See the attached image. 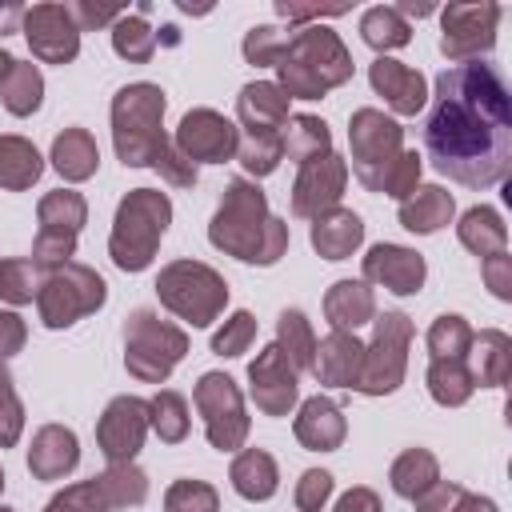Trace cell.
Masks as SVG:
<instances>
[{"mask_svg": "<svg viewBox=\"0 0 512 512\" xmlns=\"http://www.w3.org/2000/svg\"><path fill=\"white\" fill-rule=\"evenodd\" d=\"M288 96L280 92L276 80H252L240 88L236 96V120L244 128V136H264V132H280L288 124Z\"/></svg>", "mask_w": 512, "mask_h": 512, "instance_id": "cell-22", "label": "cell"}, {"mask_svg": "<svg viewBox=\"0 0 512 512\" xmlns=\"http://www.w3.org/2000/svg\"><path fill=\"white\" fill-rule=\"evenodd\" d=\"M360 268H364V284L388 288L392 296H416L424 288V280H428L424 256L416 248H408V244H388V240L372 244L364 252V260H360Z\"/></svg>", "mask_w": 512, "mask_h": 512, "instance_id": "cell-19", "label": "cell"}, {"mask_svg": "<svg viewBox=\"0 0 512 512\" xmlns=\"http://www.w3.org/2000/svg\"><path fill=\"white\" fill-rule=\"evenodd\" d=\"M148 436V400L112 396L96 420V448L108 464H132Z\"/></svg>", "mask_w": 512, "mask_h": 512, "instance_id": "cell-16", "label": "cell"}, {"mask_svg": "<svg viewBox=\"0 0 512 512\" xmlns=\"http://www.w3.org/2000/svg\"><path fill=\"white\" fill-rule=\"evenodd\" d=\"M352 52L328 24L292 28V40L276 64V84L288 100H320L352 80Z\"/></svg>", "mask_w": 512, "mask_h": 512, "instance_id": "cell-3", "label": "cell"}, {"mask_svg": "<svg viewBox=\"0 0 512 512\" xmlns=\"http://www.w3.org/2000/svg\"><path fill=\"white\" fill-rule=\"evenodd\" d=\"M12 64H16V56H12L8 48H0V80H4L8 72H12Z\"/></svg>", "mask_w": 512, "mask_h": 512, "instance_id": "cell-60", "label": "cell"}, {"mask_svg": "<svg viewBox=\"0 0 512 512\" xmlns=\"http://www.w3.org/2000/svg\"><path fill=\"white\" fill-rule=\"evenodd\" d=\"M148 428H152L164 444H180V440H188V428H192L188 400H184L176 388H160V392L148 400Z\"/></svg>", "mask_w": 512, "mask_h": 512, "instance_id": "cell-40", "label": "cell"}, {"mask_svg": "<svg viewBox=\"0 0 512 512\" xmlns=\"http://www.w3.org/2000/svg\"><path fill=\"white\" fill-rule=\"evenodd\" d=\"M172 144L192 164H228V160H236L240 128L216 108H192L180 116Z\"/></svg>", "mask_w": 512, "mask_h": 512, "instance_id": "cell-15", "label": "cell"}, {"mask_svg": "<svg viewBox=\"0 0 512 512\" xmlns=\"http://www.w3.org/2000/svg\"><path fill=\"white\" fill-rule=\"evenodd\" d=\"M420 168H424V156H420V152H412V148H404L396 160H388L384 168H376V172H372V176H364L360 184H364L368 192H380V196L404 200V196L420 184Z\"/></svg>", "mask_w": 512, "mask_h": 512, "instance_id": "cell-39", "label": "cell"}, {"mask_svg": "<svg viewBox=\"0 0 512 512\" xmlns=\"http://www.w3.org/2000/svg\"><path fill=\"white\" fill-rule=\"evenodd\" d=\"M188 356V332L172 320H160L152 308H136L124 320V368L140 384H164L172 368Z\"/></svg>", "mask_w": 512, "mask_h": 512, "instance_id": "cell-6", "label": "cell"}, {"mask_svg": "<svg viewBox=\"0 0 512 512\" xmlns=\"http://www.w3.org/2000/svg\"><path fill=\"white\" fill-rule=\"evenodd\" d=\"M288 40H292V28H276V24H256V28H248L244 32V60L248 64H256V68H276L280 64V56H284V48H288Z\"/></svg>", "mask_w": 512, "mask_h": 512, "instance_id": "cell-46", "label": "cell"}, {"mask_svg": "<svg viewBox=\"0 0 512 512\" xmlns=\"http://www.w3.org/2000/svg\"><path fill=\"white\" fill-rule=\"evenodd\" d=\"M0 100L12 116H32L44 104V76L32 60H16L12 72L0 80Z\"/></svg>", "mask_w": 512, "mask_h": 512, "instance_id": "cell-37", "label": "cell"}, {"mask_svg": "<svg viewBox=\"0 0 512 512\" xmlns=\"http://www.w3.org/2000/svg\"><path fill=\"white\" fill-rule=\"evenodd\" d=\"M436 480H440V460H436V452H428V448H404V452L392 460V468H388V484H392V492L404 496V500H416V496L428 492Z\"/></svg>", "mask_w": 512, "mask_h": 512, "instance_id": "cell-34", "label": "cell"}, {"mask_svg": "<svg viewBox=\"0 0 512 512\" xmlns=\"http://www.w3.org/2000/svg\"><path fill=\"white\" fill-rule=\"evenodd\" d=\"M164 512H220V492L208 480H172L164 492Z\"/></svg>", "mask_w": 512, "mask_h": 512, "instance_id": "cell-48", "label": "cell"}, {"mask_svg": "<svg viewBox=\"0 0 512 512\" xmlns=\"http://www.w3.org/2000/svg\"><path fill=\"white\" fill-rule=\"evenodd\" d=\"M376 316V292L364 280H336L324 292V320L332 324V332H356L364 324H372Z\"/></svg>", "mask_w": 512, "mask_h": 512, "instance_id": "cell-26", "label": "cell"}, {"mask_svg": "<svg viewBox=\"0 0 512 512\" xmlns=\"http://www.w3.org/2000/svg\"><path fill=\"white\" fill-rule=\"evenodd\" d=\"M112 52L128 64H148L152 52H156V32L148 28V20L140 12H124L116 24H112Z\"/></svg>", "mask_w": 512, "mask_h": 512, "instance_id": "cell-42", "label": "cell"}, {"mask_svg": "<svg viewBox=\"0 0 512 512\" xmlns=\"http://www.w3.org/2000/svg\"><path fill=\"white\" fill-rule=\"evenodd\" d=\"M276 344L280 352L292 360L296 372H312V356H316V332L312 320L300 308H284L276 320Z\"/></svg>", "mask_w": 512, "mask_h": 512, "instance_id": "cell-38", "label": "cell"}, {"mask_svg": "<svg viewBox=\"0 0 512 512\" xmlns=\"http://www.w3.org/2000/svg\"><path fill=\"white\" fill-rule=\"evenodd\" d=\"M460 484L456 480H436L428 492H420L412 504H416V512H452L456 508V500H460Z\"/></svg>", "mask_w": 512, "mask_h": 512, "instance_id": "cell-54", "label": "cell"}, {"mask_svg": "<svg viewBox=\"0 0 512 512\" xmlns=\"http://www.w3.org/2000/svg\"><path fill=\"white\" fill-rule=\"evenodd\" d=\"M52 168L68 180V184H84V180H92L96 176V168H100V148H96V140H92V132L88 128H64L56 140H52Z\"/></svg>", "mask_w": 512, "mask_h": 512, "instance_id": "cell-30", "label": "cell"}, {"mask_svg": "<svg viewBox=\"0 0 512 512\" xmlns=\"http://www.w3.org/2000/svg\"><path fill=\"white\" fill-rule=\"evenodd\" d=\"M360 40L372 48V52H392V48H404L412 40V24L396 12V4H372L364 8L360 16Z\"/></svg>", "mask_w": 512, "mask_h": 512, "instance_id": "cell-35", "label": "cell"}, {"mask_svg": "<svg viewBox=\"0 0 512 512\" xmlns=\"http://www.w3.org/2000/svg\"><path fill=\"white\" fill-rule=\"evenodd\" d=\"M360 364H364V344L356 340V332H328L324 340H316V356H312V372L324 388H356L360 380Z\"/></svg>", "mask_w": 512, "mask_h": 512, "instance_id": "cell-23", "label": "cell"}, {"mask_svg": "<svg viewBox=\"0 0 512 512\" xmlns=\"http://www.w3.org/2000/svg\"><path fill=\"white\" fill-rule=\"evenodd\" d=\"M24 340H28L24 316H20L16 308H0V360L16 356V352L24 348Z\"/></svg>", "mask_w": 512, "mask_h": 512, "instance_id": "cell-55", "label": "cell"}, {"mask_svg": "<svg viewBox=\"0 0 512 512\" xmlns=\"http://www.w3.org/2000/svg\"><path fill=\"white\" fill-rule=\"evenodd\" d=\"M396 12L408 20V16H428V12H436L432 4H416V0H404V4H396Z\"/></svg>", "mask_w": 512, "mask_h": 512, "instance_id": "cell-59", "label": "cell"}, {"mask_svg": "<svg viewBox=\"0 0 512 512\" xmlns=\"http://www.w3.org/2000/svg\"><path fill=\"white\" fill-rule=\"evenodd\" d=\"M236 160L240 168L248 172V180H260V176H272L284 160V144H280V132H264V136H244L240 148H236Z\"/></svg>", "mask_w": 512, "mask_h": 512, "instance_id": "cell-44", "label": "cell"}, {"mask_svg": "<svg viewBox=\"0 0 512 512\" xmlns=\"http://www.w3.org/2000/svg\"><path fill=\"white\" fill-rule=\"evenodd\" d=\"M348 148H352L348 176L364 180L404 152V128L380 108H356L348 116Z\"/></svg>", "mask_w": 512, "mask_h": 512, "instance_id": "cell-14", "label": "cell"}, {"mask_svg": "<svg viewBox=\"0 0 512 512\" xmlns=\"http://www.w3.org/2000/svg\"><path fill=\"white\" fill-rule=\"evenodd\" d=\"M248 396L264 416H288L300 400V372L280 352V344H268L248 364Z\"/></svg>", "mask_w": 512, "mask_h": 512, "instance_id": "cell-18", "label": "cell"}, {"mask_svg": "<svg viewBox=\"0 0 512 512\" xmlns=\"http://www.w3.org/2000/svg\"><path fill=\"white\" fill-rule=\"evenodd\" d=\"M76 464H80V440L72 428L64 424L36 428L32 448H28V472L36 480H64L68 472H76Z\"/></svg>", "mask_w": 512, "mask_h": 512, "instance_id": "cell-24", "label": "cell"}, {"mask_svg": "<svg viewBox=\"0 0 512 512\" xmlns=\"http://www.w3.org/2000/svg\"><path fill=\"white\" fill-rule=\"evenodd\" d=\"M368 84L376 96H384V104L396 112V116H416L424 112L428 104V80L424 72L392 60V56H376L368 64Z\"/></svg>", "mask_w": 512, "mask_h": 512, "instance_id": "cell-20", "label": "cell"}, {"mask_svg": "<svg viewBox=\"0 0 512 512\" xmlns=\"http://www.w3.org/2000/svg\"><path fill=\"white\" fill-rule=\"evenodd\" d=\"M332 488H336L332 472H324V468H308V472H300L292 500H296L300 512H320V508L332 500Z\"/></svg>", "mask_w": 512, "mask_h": 512, "instance_id": "cell-51", "label": "cell"}, {"mask_svg": "<svg viewBox=\"0 0 512 512\" xmlns=\"http://www.w3.org/2000/svg\"><path fill=\"white\" fill-rule=\"evenodd\" d=\"M344 188H348V160H340L336 152L300 164L296 180H292V192H288L292 196V216L316 220V216L340 208Z\"/></svg>", "mask_w": 512, "mask_h": 512, "instance_id": "cell-17", "label": "cell"}, {"mask_svg": "<svg viewBox=\"0 0 512 512\" xmlns=\"http://www.w3.org/2000/svg\"><path fill=\"white\" fill-rule=\"evenodd\" d=\"M44 512H112V500L104 492V480L92 476V480H76L64 492H56L44 504Z\"/></svg>", "mask_w": 512, "mask_h": 512, "instance_id": "cell-47", "label": "cell"}, {"mask_svg": "<svg viewBox=\"0 0 512 512\" xmlns=\"http://www.w3.org/2000/svg\"><path fill=\"white\" fill-rule=\"evenodd\" d=\"M36 220H40V228H36V240H32V264L40 272L64 268L76 256L80 228L88 224V200L72 188L44 192L40 204H36Z\"/></svg>", "mask_w": 512, "mask_h": 512, "instance_id": "cell-10", "label": "cell"}, {"mask_svg": "<svg viewBox=\"0 0 512 512\" xmlns=\"http://www.w3.org/2000/svg\"><path fill=\"white\" fill-rule=\"evenodd\" d=\"M168 96L160 84L136 80L112 96V148L124 168H152L160 152L172 144L164 136Z\"/></svg>", "mask_w": 512, "mask_h": 512, "instance_id": "cell-4", "label": "cell"}, {"mask_svg": "<svg viewBox=\"0 0 512 512\" xmlns=\"http://www.w3.org/2000/svg\"><path fill=\"white\" fill-rule=\"evenodd\" d=\"M452 512H500V508H496V500H492V496H480V492H468V488H464Z\"/></svg>", "mask_w": 512, "mask_h": 512, "instance_id": "cell-58", "label": "cell"}, {"mask_svg": "<svg viewBox=\"0 0 512 512\" xmlns=\"http://www.w3.org/2000/svg\"><path fill=\"white\" fill-rule=\"evenodd\" d=\"M292 432L300 440V448L308 452H336L348 436V420H344V408L328 396H308L300 408H296V420H292Z\"/></svg>", "mask_w": 512, "mask_h": 512, "instance_id": "cell-21", "label": "cell"}, {"mask_svg": "<svg viewBox=\"0 0 512 512\" xmlns=\"http://www.w3.org/2000/svg\"><path fill=\"white\" fill-rule=\"evenodd\" d=\"M172 224V200L160 188H132L116 204L108 256L120 272H144L156 260V248Z\"/></svg>", "mask_w": 512, "mask_h": 512, "instance_id": "cell-5", "label": "cell"}, {"mask_svg": "<svg viewBox=\"0 0 512 512\" xmlns=\"http://www.w3.org/2000/svg\"><path fill=\"white\" fill-rule=\"evenodd\" d=\"M424 380H428V396L440 408H460L476 392V380H472L468 360H432L428 372H424Z\"/></svg>", "mask_w": 512, "mask_h": 512, "instance_id": "cell-36", "label": "cell"}, {"mask_svg": "<svg viewBox=\"0 0 512 512\" xmlns=\"http://www.w3.org/2000/svg\"><path fill=\"white\" fill-rule=\"evenodd\" d=\"M36 288H40V268L32 260H24V256L0 260V300L20 308V304L36 300Z\"/></svg>", "mask_w": 512, "mask_h": 512, "instance_id": "cell-45", "label": "cell"}, {"mask_svg": "<svg viewBox=\"0 0 512 512\" xmlns=\"http://www.w3.org/2000/svg\"><path fill=\"white\" fill-rule=\"evenodd\" d=\"M428 352L432 360H468V344H472V324L460 312H440L428 324Z\"/></svg>", "mask_w": 512, "mask_h": 512, "instance_id": "cell-41", "label": "cell"}, {"mask_svg": "<svg viewBox=\"0 0 512 512\" xmlns=\"http://www.w3.org/2000/svg\"><path fill=\"white\" fill-rule=\"evenodd\" d=\"M152 168H156L172 188H192V184H196V164H192V160H184V156L176 152V144H168Z\"/></svg>", "mask_w": 512, "mask_h": 512, "instance_id": "cell-53", "label": "cell"}, {"mask_svg": "<svg viewBox=\"0 0 512 512\" xmlns=\"http://www.w3.org/2000/svg\"><path fill=\"white\" fill-rule=\"evenodd\" d=\"M0 512H16V508H4V504H0Z\"/></svg>", "mask_w": 512, "mask_h": 512, "instance_id": "cell-62", "label": "cell"}, {"mask_svg": "<svg viewBox=\"0 0 512 512\" xmlns=\"http://www.w3.org/2000/svg\"><path fill=\"white\" fill-rule=\"evenodd\" d=\"M456 236H460V244L472 252V256H496V252H508V224H504V216L496 212V208H488V204H476V208H468L464 216H460V224H456Z\"/></svg>", "mask_w": 512, "mask_h": 512, "instance_id": "cell-32", "label": "cell"}, {"mask_svg": "<svg viewBox=\"0 0 512 512\" xmlns=\"http://www.w3.org/2000/svg\"><path fill=\"white\" fill-rule=\"evenodd\" d=\"M228 480L236 488V496L260 504V500H272L276 488H280V468H276V456L264 452V448H240L232 456V468H228Z\"/></svg>", "mask_w": 512, "mask_h": 512, "instance_id": "cell-29", "label": "cell"}, {"mask_svg": "<svg viewBox=\"0 0 512 512\" xmlns=\"http://www.w3.org/2000/svg\"><path fill=\"white\" fill-rule=\"evenodd\" d=\"M308 240H312V248L324 260H348L364 244V220L352 208H332V212H324V216L312 220Z\"/></svg>", "mask_w": 512, "mask_h": 512, "instance_id": "cell-27", "label": "cell"}, {"mask_svg": "<svg viewBox=\"0 0 512 512\" xmlns=\"http://www.w3.org/2000/svg\"><path fill=\"white\" fill-rule=\"evenodd\" d=\"M108 300V284L96 268L80 264V260H68L64 268H52L40 288H36V312H40V324L60 332V328H72L76 320L100 312Z\"/></svg>", "mask_w": 512, "mask_h": 512, "instance_id": "cell-8", "label": "cell"}, {"mask_svg": "<svg viewBox=\"0 0 512 512\" xmlns=\"http://www.w3.org/2000/svg\"><path fill=\"white\" fill-rule=\"evenodd\" d=\"M160 304L192 328H208L228 304V280L204 260H172L156 276Z\"/></svg>", "mask_w": 512, "mask_h": 512, "instance_id": "cell-7", "label": "cell"}, {"mask_svg": "<svg viewBox=\"0 0 512 512\" xmlns=\"http://www.w3.org/2000/svg\"><path fill=\"white\" fill-rule=\"evenodd\" d=\"M72 16H76V24H80V32H88V28H100V24H116L120 16H124V8H96V4H72Z\"/></svg>", "mask_w": 512, "mask_h": 512, "instance_id": "cell-57", "label": "cell"}, {"mask_svg": "<svg viewBox=\"0 0 512 512\" xmlns=\"http://www.w3.org/2000/svg\"><path fill=\"white\" fill-rule=\"evenodd\" d=\"M208 240L224 256L272 268L288 252V224L268 212V196L260 192L256 180L236 176L224 184V196L208 224Z\"/></svg>", "mask_w": 512, "mask_h": 512, "instance_id": "cell-2", "label": "cell"}, {"mask_svg": "<svg viewBox=\"0 0 512 512\" xmlns=\"http://www.w3.org/2000/svg\"><path fill=\"white\" fill-rule=\"evenodd\" d=\"M480 276H484V284H488V292L496 300H512V256L508 252L484 256L480 260Z\"/></svg>", "mask_w": 512, "mask_h": 512, "instance_id": "cell-52", "label": "cell"}, {"mask_svg": "<svg viewBox=\"0 0 512 512\" xmlns=\"http://www.w3.org/2000/svg\"><path fill=\"white\" fill-rule=\"evenodd\" d=\"M20 432H24V404H20L8 364L0 360V448H16Z\"/></svg>", "mask_w": 512, "mask_h": 512, "instance_id": "cell-50", "label": "cell"}, {"mask_svg": "<svg viewBox=\"0 0 512 512\" xmlns=\"http://www.w3.org/2000/svg\"><path fill=\"white\" fill-rule=\"evenodd\" d=\"M468 356H472V380L476 388H504L508 376H512V336L500 332V328H480L472 332V344H468Z\"/></svg>", "mask_w": 512, "mask_h": 512, "instance_id": "cell-28", "label": "cell"}, {"mask_svg": "<svg viewBox=\"0 0 512 512\" xmlns=\"http://www.w3.org/2000/svg\"><path fill=\"white\" fill-rule=\"evenodd\" d=\"M4 484H8V480H4V468H0V492H4Z\"/></svg>", "mask_w": 512, "mask_h": 512, "instance_id": "cell-61", "label": "cell"}, {"mask_svg": "<svg viewBox=\"0 0 512 512\" xmlns=\"http://www.w3.org/2000/svg\"><path fill=\"white\" fill-rule=\"evenodd\" d=\"M332 512H384V504H380V496H376L372 488L356 484V488H348V492L336 500Z\"/></svg>", "mask_w": 512, "mask_h": 512, "instance_id": "cell-56", "label": "cell"}, {"mask_svg": "<svg viewBox=\"0 0 512 512\" xmlns=\"http://www.w3.org/2000/svg\"><path fill=\"white\" fill-rule=\"evenodd\" d=\"M424 152L440 176L476 192L508 176L512 96L496 64L472 60L436 76L432 112L424 120Z\"/></svg>", "mask_w": 512, "mask_h": 512, "instance_id": "cell-1", "label": "cell"}, {"mask_svg": "<svg viewBox=\"0 0 512 512\" xmlns=\"http://www.w3.org/2000/svg\"><path fill=\"white\" fill-rule=\"evenodd\" d=\"M192 404L204 416V436L216 452H240L252 420L244 412V392L228 372H204L192 388Z\"/></svg>", "mask_w": 512, "mask_h": 512, "instance_id": "cell-11", "label": "cell"}, {"mask_svg": "<svg viewBox=\"0 0 512 512\" xmlns=\"http://www.w3.org/2000/svg\"><path fill=\"white\" fill-rule=\"evenodd\" d=\"M44 172V156L28 136L4 132L0 136V188L4 192H28Z\"/></svg>", "mask_w": 512, "mask_h": 512, "instance_id": "cell-31", "label": "cell"}, {"mask_svg": "<svg viewBox=\"0 0 512 512\" xmlns=\"http://www.w3.org/2000/svg\"><path fill=\"white\" fill-rule=\"evenodd\" d=\"M504 8L484 0V4H448L440 12V52L452 64H472L496 48V24Z\"/></svg>", "mask_w": 512, "mask_h": 512, "instance_id": "cell-12", "label": "cell"}, {"mask_svg": "<svg viewBox=\"0 0 512 512\" xmlns=\"http://www.w3.org/2000/svg\"><path fill=\"white\" fill-rule=\"evenodd\" d=\"M456 216V200L448 188L440 184H416L404 200H400V224L416 236H432L440 228H448Z\"/></svg>", "mask_w": 512, "mask_h": 512, "instance_id": "cell-25", "label": "cell"}, {"mask_svg": "<svg viewBox=\"0 0 512 512\" xmlns=\"http://www.w3.org/2000/svg\"><path fill=\"white\" fill-rule=\"evenodd\" d=\"M100 480H104V492L112 500V512L116 508H136V504L148 500V476L136 468V460L132 464H108L100 472Z\"/></svg>", "mask_w": 512, "mask_h": 512, "instance_id": "cell-43", "label": "cell"}, {"mask_svg": "<svg viewBox=\"0 0 512 512\" xmlns=\"http://www.w3.org/2000/svg\"><path fill=\"white\" fill-rule=\"evenodd\" d=\"M252 340H256V316L240 308V312H232L224 320V328L212 332V352L224 356V360H236V356H244L252 348Z\"/></svg>", "mask_w": 512, "mask_h": 512, "instance_id": "cell-49", "label": "cell"}, {"mask_svg": "<svg viewBox=\"0 0 512 512\" xmlns=\"http://www.w3.org/2000/svg\"><path fill=\"white\" fill-rule=\"evenodd\" d=\"M412 320L404 312H376L372 316V340L364 344V364L356 392L364 396H388L404 384L408 372V348H412Z\"/></svg>", "mask_w": 512, "mask_h": 512, "instance_id": "cell-9", "label": "cell"}, {"mask_svg": "<svg viewBox=\"0 0 512 512\" xmlns=\"http://www.w3.org/2000/svg\"><path fill=\"white\" fill-rule=\"evenodd\" d=\"M20 32H24L32 56L40 64H60L64 68V64H72L80 56V24L72 16V4L44 0V4L24 8Z\"/></svg>", "mask_w": 512, "mask_h": 512, "instance_id": "cell-13", "label": "cell"}, {"mask_svg": "<svg viewBox=\"0 0 512 512\" xmlns=\"http://www.w3.org/2000/svg\"><path fill=\"white\" fill-rule=\"evenodd\" d=\"M280 144H284V156L300 168V164L332 152V132H328V124L320 116L300 112V116H288V124L280 128Z\"/></svg>", "mask_w": 512, "mask_h": 512, "instance_id": "cell-33", "label": "cell"}]
</instances>
